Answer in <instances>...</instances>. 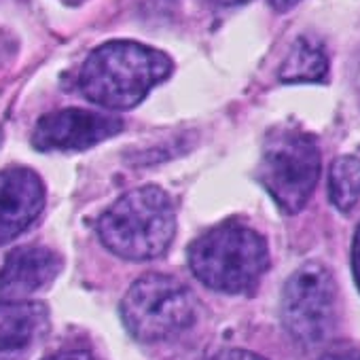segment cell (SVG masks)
Here are the masks:
<instances>
[{"label":"cell","mask_w":360,"mask_h":360,"mask_svg":"<svg viewBox=\"0 0 360 360\" xmlns=\"http://www.w3.org/2000/svg\"><path fill=\"white\" fill-rule=\"evenodd\" d=\"M193 276L208 288L240 295L255 290L269 267V248L261 233L242 223H221L187 250Z\"/></svg>","instance_id":"obj_3"},{"label":"cell","mask_w":360,"mask_h":360,"mask_svg":"<svg viewBox=\"0 0 360 360\" xmlns=\"http://www.w3.org/2000/svg\"><path fill=\"white\" fill-rule=\"evenodd\" d=\"M45 360H94V356L85 349H62L58 354L47 356Z\"/></svg>","instance_id":"obj_15"},{"label":"cell","mask_w":360,"mask_h":360,"mask_svg":"<svg viewBox=\"0 0 360 360\" xmlns=\"http://www.w3.org/2000/svg\"><path fill=\"white\" fill-rule=\"evenodd\" d=\"M64 5H68V7H79V5H83L85 0H62Z\"/></svg>","instance_id":"obj_20"},{"label":"cell","mask_w":360,"mask_h":360,"mask_svg":"<svg viewBox=\"0 0 360 360\" xmlns=\"http://www.w3.org/2000/svg\"><path fill=\"white\" fill-rule=\"evenodd\" d=\"M328 195L330 202L341 210H352L360 200V159L343 155L335 159L328 174Z\"/></svg>","instance_id":"obj_12"},{"label":"cell","mask_w":360,"mask_h":360,"mask_svg":"<svg viewBox=\"0 0 360 360\" xmlns=\"http://www.w3.org/2000/svg\"><path fill=\"white\" fill-rule=\"evenodd\" d=\"M0 140H3V127H0Z\"/></svg>","instance_id":"obj_21"},{"label":"cell","mask_w":360,"mask_h":360,"mask_svg":"<svg viewBox=\"0 0 360 360\" xmlns=\"http://www.w3.org/2000/svg\"><path fill=\"white\" fill-rule=\"evenodd\" d=\"M297 3H299V0H269V5H271L276 11H282V13L288 11L290 7H295Z\"/></svg>","instance_id":"obj_18"},{"label":"cell","mask_w":360,"mask_h":360,"mask_svg":"<svg viewBox=\"0 0 360 360\" xmlns=\"http://www.w3.org/2000/svg\"><path fill=\"white\" fill-rule=\"evenodd\" d=\"M352 267H354V276H356V282H358V288H360V227L356 229V236H354V248H352Z\"/></svg>","instance_id":"obj_16"},{"label":"cell","mask_w":360,"mask_h":360,"mask_svg":"<svg viewBox=\"0 0 360 360\" xmlns=\"http://www.w3.org/2000/svg\"><path fill=\"white\" fill-rule=\"evenodd\" d=\"M47 307L32 301H0V352L20 349L34 341L47 324Z\"/></svg>","instance_id":"obj_10"},{"label":"cell","mask_w":360,"mask_h":360,"mask_svg":"<svg viewBox=\"0 0 360 360\" xmlns=\"http://www.w3.org/2000/svg\"><path fill=\"white\" fill-rule=\"evenodd\" d=\"M174 236V200L155 185L131 189L98 221L104 248L125 261H150L165 255Z\"/></svg>","instance_id":"obj_2"},{"label":"cell","mask_w":360,"mask_h":360,"mask_svg":"<svg viewBox=\"0 0 360 360\" xmlns=\"http://www.w3.org/2000/svg\"><path fill=\"white\" fill-rule=\"evenodd\" d=\"M320 360H360V347H354V345H335L330 349H326Z\"/></svg>","instance_id":"obj_13"},{"label":"cell","mask_w":360,"mask_h":360,"mask_svg":"<svg viewBox=\"0 0 360 360\" xmlns=\"http://www.w3.org/2000/svg\"><path fill=\"white\" fill-rule=\"evenodd\" d=\"M210 360H267L255 352H248V349H223L219 354H214Z\"/></svg>","instance_id":"obj_14"},{"label":"cell","mask_w":360,"mask_h":360,"mask_svg":"<svg viewBox=\"0 0 360 360\" xmlns=\"http://www.w3.org/2000/svg\"><path fill=\"white\" fill-rule=\"evenodd\" d=\"M11 53H13V41L5 30H0V66H3V62H7Z\"/></svg>","instance_id":"obj_17"},{"label":"cell","mask_w":360,"mask_h":360,"mask_svg":"<svg viewBox=\"0 0 360 360\" xmlns=\"http://www.w3.org/2000/svg\"><path fill=\"white\" fill-rule=\"evenodd\" d=\"M172 60L153 47L112 41L94 49L81 66V94L108 110H127L172 75Z\"/></svg>","instance_id":"obj_1"},{"label":"cell","mask_w":360,"mask_h":360,"mask_svg":"<svg viewBox=\"0 0 360 360\" xmlns=\"http://www.w3.org/2000/svg\"><path fill=\"white\" fill-rule=\"evenodd\" d=\"M123 129V121L110 115L64 108L39 119L32 131V144L41 153H70L91 148Z\"/></svg>","instance_id":"obj_7"},{"label":"cell","mask_w":360,"mask_h":360,"mask_svg":"<svg viewBox=\"0 0 360 360\" xmlns=\"http://www.w3.org/2000/svg\"><path fill=\"white\" fill-rule=\"evenodd\" d=\"M337 309V286L330 271L320 263H305L286 282L282 292V322L295 341L322 343Z\"/></svg>","instance_id":"obj_6"},{"label":"cell","mask_w":360,"mask_h":360,"mask_svg":"<svg viewBox=\"0 0 360 360\" xmlns=\"http://www.w3.org/2000/svg\"><path fill=\"white\" fill-rule=\"evenodd\" d=\"M320 176V148L299 127H276L263 142L257 178L286 214H297L309 202Z\"/></svg>","instance_id":"obj_4"},{"label":"cell","mask_w":360,"mask_h":360,"mask_svg":"<svg viewBox=\"0 0 360 360\" xmlns=\"http://www.w3.org/2000/svg\"><path fill=\"white\" fill-rule=\"evenodd\" d=\"M210 5H217V7H236V5H244L248 0H208Z\"/></svg>","instance_id":"obj_19"},{"label":"cell","mask_w":360,"mask_h":360,"mask_svg":"<svg viewBox=\"0 0 360 360\" xmlns=\"http://www.w3.org/2000/svg\"><path fill=\"white\" fill-rule=\"evenodd\" d=\"M328 75V58L311 37H299L280 68L282 83H320Z\"/></svg>","instance_id":"obj_11"},{"label":"cell","mask_w":360,"mask_h":360,"mask_svg":"<svg viewBox=\"0 0 360 360\" xmlns=\"http://www.w3.org/2000/svg\"><path fill=\"white\" fill-rule=\"evenodd\" d=\"M62 271V259L45 246H22L9 252L0 267V292L9 301H20L49 286Z\"/></svg>","instance_id":"obj_9"},{"label":"cell","mask_w":360,"mask_h":360,"mask_svg":"<svg viewBox=\"0 0 360 360\" xmlns=\"http://www.w3.org/2000/svg\"><path fill=\"white\" fill-rule=\"evenodd\" d=\"M45 208V185L30 167L0 172V246L22 236Z\"/></svg>","instance_id":"obj_8"},{"label":"cell","mask_w":360,"mask_h":360,"mask_svg":"<svg viewBox=\"0 0 360 360\" xmlns=\"http://www.w3.org/2000/svg\"><path fill=\"white\" fill-rule=\"evenodd\" d=\"M119 311L134 339L155 343L187 330L195 320L198 301L178 278L146 274L129 286Z\"/></svg>","instance_id":"obj_5"}]
</instances>
